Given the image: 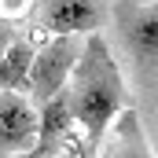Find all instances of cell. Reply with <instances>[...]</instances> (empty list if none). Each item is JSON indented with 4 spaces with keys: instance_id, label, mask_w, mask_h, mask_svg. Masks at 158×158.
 Instances as JSON below:
<instances>
[{
    "instance_id": "cell-8",
    "label": "cell",
    "mask_w": 158,
    "mask_h": 158,
    "mask_svg": "<svg viewBox=\"0 0 158 158\" xmlns=\"http://www.w3.org/2000/svg\"><path fill=\"white\" fill-rule=\"evenodd\" d=\"M30 59H33V44H26V40H11L4 48V55H0V92H22Z\"/></svg>"
},
{
    "instance_id": "cell-6",
    "label": "cell",
    "mask_w": 158,
    "mask_h": 158,
    "mask_svg": "<svg viewBox=\"0 0 158 158\" xmlns=\"http://www.w3.org/2000/svg\"><path fill=\"white\" fill-rule=\"evenodd\" d=\"M74 136V118H70V107H66V88L59 96H52L48 103L37 107V136L30 143V151L19 158H55Z\"/></svg>"
},
{
    "instance_id": "cell-3",
    "label": "cell",
    "mask_w": 158,
    "mask_h": 158,
    "mask_svg": "<svg viewBox=\"0 0 158 158\" xmlns=\"http://www.w3.org/2000/svg\"><path fill=\"white\" fill-rule=\"evenodd\" d=\"M77 52L81 48L74 44V37H52L40 52H33L30 70H26V85H22V92L33 107L48 103L52 96H59L66 88L70 70L77 63Z\"/></svg>"
},
{
    "instance_id": "cell-1",
    "label": "cell",
    "mask_w": 158,
    "mask_h": 158,
    "mask_svg": "<svg viewBox=\"0 0 158 158\" xmlns=\"http://www.w3.org/2000/svg\"><path fill=\"white\" fill-rule=\"evenodd\" d=\"M66 107L70 118L81 129V155L96 158L99 143L110 129V121L121 107H129V92L121 66L110 52V44L99 33H85V44L77 52V63L70 70V88H66Z\"/></svg>"
},
{
    "instance_id": "cell-9",
    "label": "cell",
    "mask_w": 158,
    "mask_h": 158,
    "mask_svg": "<svg viewBox=\"0 0 158 158\" xmlns=\"http://www.w3.org/2000/svg\"><path fill=\"white\" fill-rule=\"evenodd\" d=\"M33 7H37V0H0V19L15 26L19 19L33 15Z\"/></svg>"
},
{
    "instance_id": "cell-11",
    "label": "cell",
    "mask_w": 158,
    "mask_h": 158,
    "mask_svg": "<svg viewBox=\"0 0 158 158\" xmlns=\"http://www.w3.org/2000/svg\"><path fill=\"white\" fill-rule=\"evenodd\" d=\"M55 158H85V155H81V147H77V143H66V147H63Z\"/></svg>"
},
{
    "instance_id": "cell-2",
    "label": "cell",
    "mask_w": 158,
    "mask_h": 158,
    "mask_svg": "<svg viewBox=\"0 0 158 158\" xmlns=\"http://www.w3.org/2000/svg\"><path fill=\"white\" fill-rule=\"evenodd\" d=\"M114 26H118V37L136 66V77L140 81H155L158 70V4L155 0H118L114 4Z\"/></svg>"
},
{
    "instance_id": "cell-7",
    "label": "cell",
    "mask_w": 158,
    "mask_h": 158,
    "mask_svg": "<svg viewBox=\"0 0 158 158\" xmlns=\"http://www.w3.org/2000/svg\"><path fill=\"white\" fill-rule=\"evenodd\" d=\"M107 132H110V143L103 147V155H96V158H155L151 140L143 132V121H140V114L132 107H121Z\"/></svg>"
},
{
    "instance_id": "cell-10",
    "label": "cell",
    "mask_w": 158,
    "mask_h": 158,
    "mask_svg": "<svg viewBox=\"0 0 158 158\" xmlns=\"http://www.w3.org/2000/svg\"><path fill=\"white\" fill-rule=\"evenodd\" d=\"M11 40H15V30H11V22H4V19H0V55H4V48H7Z\"/></svg>"
},
{
    "instance_id": "cell-5",
    "label": "cell",
    "mask_w": 158,
    "mask_h": 158,
    "mask_svg": "<svg viewBox=\"0 0 158 158\" xmlns=\"http://www.w3.org/2000/svg\"><path fill=\"white\" fill-rule=\"evenodd\" d=\"M37 136V107L22 92H0V158H19Z\"/></svg>"
},
{
    "instance_id": "cell-4",
    "label": "cell",
    "mask_w": 158,
    "mask_h": 158,
    "mask_svg": "<svg viewBox=\"0 0 158 158\" xmlns=\"http://www.w3.org/2000/svg\"><path fill=\"white\" fill-rule=\"evenodd\" d=\"M37 30L52 37L96 33L103 22V0H37Z\"/></svg>"
}]
</instances>
